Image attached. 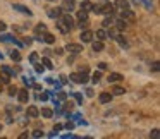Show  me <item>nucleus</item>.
<instances>
[{"instance_id": "nucleus-1", "label": "nucleus", "mask_w": 160, "mask_h": 139, "mask_svg": "<svg viewBox=\"0 0 160 139\" xmlns=\"http://www.w3.org/2000/svg\"><path fill=\"white\" fill-rule=\"evenodd\" d=\"M72 28H74V19L69 14H66V16L60 14V17H57V29L62 35H69Z\"/></svg>"}, {"instance_id": "nucleus-2", "label": "nucleus", "mask_w": 160, "mask_h": 139, "mask_svg": "<svg viewBox=\"0 0 160 139\" xmlns=\"http://www.w3.org/2000/svg\"><path fill=\"white\" fill-rule=\"evenodd\" d=\"M71 81H72V83H76V84H84L88 81V76L86 74L83 72V70H81V72H74V74H71Z\"/></svg>"}, {"instance_id": "nucleus-3", "label": "nucleus", "mask_w": 160, "mask_h": 139, "mask_svg": "<svg viewBox=\"0 0 160 139\" xmlns=\"http://www.w3.org/2000/svg\"><path fill=\"white\" fill-rule=\"evenodd\" d=\"M114 11H115L114 4H103V5H102V7H98V9H97V14L112 16V14H114Z\"/></svg>"}, {"instance_id": "nucleus-4", "label": "nucleus", "mask_w": 160, "mask_h": 139, "mask_svg": "<svg viewBox=\"0 0 160 139\" xmlns=\"http://www.w3.org/2000/svg\"><path fill=\"white\" fill-rule=\"evenodd\" d=\"M66 50H67L69 53H74V55H78V53L83 52V46H81L79 43H67Z\"/></svg>"}, {"instance_id": "nucleus-5", "label": "nucleus", "mask_w": 160, "mask_h": 139, "mask_svg": "<svg viewBox=\"0 0 160 139\" xmlns=\"http://www.w3.org/2000/svg\"><path fill=\"white\" fill-rule=\"evenodd\" d=\"M79 38H81V41L83 43H90L91 40H93V31H90V29H81V35H79Z\"/></svg>"}, {"instance_id": "nucleus-6", "label": "nucleus", "mask_w": 160, "mask_h": 139, "mask_svg": "<svg viewBox=\"0 0 160 139\" xmlns=\"http://www.w3.org/2000/svg\"><path fill=\"white\" fill-rule=\"evenodd\" d=\"M62 11H66V12H72L74 9H76V2L74 0H62Z\"/></svg>"}, {"instance_id": "nucleus-7", "label": "nucleus", "mask_w": 160, "mask_h": 139, "mask_svg": "<svg viewBox=\"0 0 160 139\" xmlns=\"http://www.w3.org/2000/svg\"><path fill=\"white\" fill-rule=\"evenodd\" d=\"M18 100L21 101V103H28V100H29V93H28V89H18Z\"/></svg>"}, {"instance_id": "nucleus-8", "label": "nucleus", "mask_w": 160, "mask_h": 139, "mask_svg": "<svg viewBox=\"0 0 160 139\" xmlns=\"http://www.w3.org/2000/svg\"><path fill=\"white\" fill-rule=\"evenodd\" d=\"M121 19H124L126 22L132 21V19H134V12H132L131 9H124V11H121Z\"/></svg>"}, {"instance_id": "nucleus-9", "label": "nucleus", "mask_w": 160, "mask_h": 139, "mask_svg": "<svg viewBox=\"0 0 160 139\" xmlns=\"http://www.w3.org/2000/svg\"><path fill=\"white\" fill-rule=\"evenodd\" d=\"M47 14H48V17L57 19V17H60V14H62V9L60 7H50L48 11H47Z\"/></svg>"}, {"instance_id": "nucleus-10", "label": "nucleus", "mask_w": 160, "mask_h": 139, "mask_svg": "<svg viewBox=\"0 0 160 139\" xmlns=\"http://www.w3.org/2000/svg\"><path fill=\"white\" fill-rule=\"evenodd\" d=\"M107 79H108V83H110V84H114V83L122 81V79H124V76H122V74H119V72H110V76H108Z\"/></svg>"}, {"instance_id": "nucleus-11", "label": "nucleus", "mask_w": 160, "mask_h": 139, "mask_svg": "<svg viewBox=\"0 0 160 139\" xmlns=\"http://www.w3.org/2000/svg\"><path fill=\"white\" fill-rule=\"evenodd\" d=\"M26 115H28L29 118H36L40 115V110L35 107V105H31V107H28V110H26Z\"/></svg>"}, {"instance_id": "nucleus-12", "label": "nucleus", "mask_w": 160, "mask_h": 139, "mask_svg": "<svg viewBox=\"0 0 160 139\" xmlns=\"http://www.w3.org/2000/svg\"><path fill=\"white\" fill-rule=\"evenodd\" d=\"M12 9H16L18 12H22V14H26V16H31L33 12L29 11L28 7H24V5H19V4H12Z\"/></svg>"}, {"instance_id": "nucleus-13", "label": "nucleus", "mask_w": 160, "mask_h": 139, "mask_svg": "<svg viewBox=\"0 0 160 139\" xmlns=\"http://www.w3.org/2000/svg\"><path fill=\"white\" fill-rule=\"evenodd\" d=\"M114 7H117L119 11H124V9H129V2L128 0H115Z\"/></svg>"}, {"instance_id": "nucleus-14", "label": "nucleus", "mask_w": 160, "mask_h": 139, "mask_svg": "<svg viewBox=\"0 0 160 139\" xmlns=\"http://www.w3.org/2000/svg\"><path fill=\"white\" fill-rule=\"evenodd\" d=\"M112 96H114L112 93H102L100 96H98V100H100V103L107 105V103H110V101H112Z\"/></svg>"}, {"instance_id": "nucleus-15", "label": "nucleus", "mask_w": 160, "mask_h": 139, "mask_svg": "<svg viewBox=\"0 0 160 139\" xmlns=\"http://www.w3.org/2000/svg\"><path fill=\"white\" fill-rule=\"evenodd\" d=\"M42 40H43L45 43H48V45H52V43L55 41V36H53V35H50V33H47V31H45V35L42 36Z\"/></svg>"}, {"instance_id": "nucleus-16", "label": "nucleus", "mask_w": 160, "mask_h": 139, "mask_svg": "<svg viewBox=\"0 0 160 139\" xmlns=\"http://www.w3.org/2000/svg\"><path fill=\"white\" fill-rule=\"evenodd\" d=\"M103 48H105V46H103V41H100V40H97V41H93V50H95V52H103Z\"/></svg>"}, {"instance_id": "nucleus-17", "label": "nucleus", "mask_w": 160, "mask_h": 139, "mask_svg": "<svg viewBox=\"0 0 160 139\" xmlns=\"http://www.w3.org/2000/svg\"><path fill=\"white\" fill-rule=\"evenodd\" d=\"M114 26L122 31V29H126V21H124V19H115V21H114Z\"/></svg>"}, {"instance_id": "nucleus-18", "label": "nucleus", "mask_w": 160, "mask_h": 139, "mask_svg": "<svg viewBox=\"0 0 160 139\" xmlns=\"http://www.w3.org/2000/svg\"><path fill=\"white\" fill-rule=\"evenodd\" d=\"M114 21H115V19L112 17V16H105V19H103V28H108V26H114Z\"/></svg>"}, {"instance_id": "nucleus-19", "label": "nucleus", "mask_w": 160, "mask_h": 139, "mask_svg": "<svg viewBox=\"0 0 160 139\" xmlns=\"http://www.w3.org/2000/svg\"><path fill=\"white\" fill-rule=\"evenodd\" d=\"M114 40H117V41H119V45H121V46H122V48H128V41H126V40H124V38H122V36H121V35H119V33H117V35H115V36H114Z\"/></svg>"}, {"instance_id": "nucleus-20", "label": "nucleus", "mask_w": 160, "mask_h": 139, "mask_svg": "<svg viewBox=\"0 0 160 139\" xmlns=\"http://www.w3.org/2000/svg\"><path fill=\"white\" fill-rule=\"evenodd\" d=\"M105 38H108V36H107V31H105V29H98V31H97V40L103 41Z\"/></svg>"}, {"instance_id": "nucleus-21", "label": "nucleus", "mask_w": 160, "mask_h": 139, "mask_svg": "<svg viewBox=\"0 0 160 139\" xmlns=\"http://www.w3.org/2000/svg\"><path fill=\"white\" fill-rule=\"evenodd\" d=\"M81 9H83V11H91V9H93V4H91L90 0H84L83 4H81Z\"/></svg>"}, {"instance_id": "nucleus-22", "label": "nucleus", "mask_w": 160, "mask_h": 139, "mask_svg": "<svg viewBox=\"0 0 160 139\" xmlns=\"http://www.w3.org/2000/svg\"><path fill=\"white\" fill-rule=\"evenodd\" d=\"M78 21H88V12L81 9V11L78 12Z\"/></svg>"}, {"instance_id": "nucleus-23", "label": "nucleus", "mask_w": 160, "mask_h": 139, "mask_svg": "<svg viewBox=\"0 0 160 139\" xmlns=\"http://www.w3.org/2000/svg\"><path fill=\"white\" fill-rule=\"evenodd\" d=\"M40 113H42V117H45V118H50L53 115V112L50 110V108H42V112H40Z\"/></svg>"}, {"instance_id": "nucleus-24", "label": "nucleus", "mask_w": 160, "mask_h": 139, "mask_svg": "<svg viewBox=\"0 0 160 139\" xmlns=\"http://www.w3.org/2000/svg\"><path fill=\"white\" fill-rule=\"evenodd\" d=\"M126 89L121 86H114V89H112V94H117V96H121V94H124Z\"/></svg>"}, {"instance_id": "nucleus-25", "label": "nucleus", "mask_w": 160, "mask_h": 139, "mask_svg": "<svg viewBox=\"0 0 160 139\" xmlns=\"http://www.w3.org/2000/svg\"><path fill=\"white\" fill-rule=\"evenodd\" d=\"M11 59L16 60V62H19V60H21V53H19L18 50H12V52H11Z\"/></svg>"}, {"instance_id": "nucleus-26", "label": "nucleus", "mask_w": 160, "mask_h": 139, "mask_svg": "<svg viewBox=\"0 0 160 139\" xmlns=\"http://www.w3.org/2000/svg\"><path fill=\"white\" fill-rule=\"evenodd\" d=\"M0 81H2L4 84H9V83H11V76H9V74H5V72H2V76H0Z\"/></svg>"}, {"instance_id": "nucleus-27", "label": "nucleus", "mask_w": 160, "mask_h": 139, "mask_svg": "<svg viewBox=\"0 0 160 139\" xmlns=\"http://www.w3.org/2000/svg\"><path fill=\"white\" fill-rule=\"evenodd\" d=\"M45 31H47V26L45 24H38L35 28V33H45Z\"/></svg>"}, {"instance_id": "nucleus-28", "label": "nucleus", "mask_w": 160, "mask_h": 139, "mask_svg": "<svg viewBox=\"0 0 160 139\" xmlns=\"http://www.w3.org/2000/svg\"><path fill=\"white\" fill-rule=\"evenodd\" d=\"M29 62H31V64H36V62H38V53L33 52L31 55H29Z\"/></svg>"}, {"instance_id": "nucleus-29", "label": "nucleus", "mask_w": 160, "mask_h": 139, "mask_svg": "<svg viewBox=\"0 0 160 139\" xmlns=\"http://www.w3.org/2000/svg\"><path fill=\"white\" fill-rule=\"evenodd\" d=\"M42 64H45V67H47V69H52V62H50V59H47V57H45V59H43L42 60Z\"/></svg>"}, {"instance_id": "nucleus-30", "label": "nucleus", "mask_w": 160, "mask_h": 139, "mask_svg": "<svg viewBox=\"0 0 160 139\" xmlns=\"http://www.w3.org/2000/svg\"><path fill=\"white\" fill-rule=\"evenodd\" d=\"M158 129H153V131H152V134H150V137H153V139H158L160 137V134H158Z\"/></svg>"}, {"instance_id": "nucleus-31", "label": "nucleus", "mask_w": 160, "mask_h": 139, "mask_svg": "<svg viewBox=\"0 0 160 139\" xmlns=\"http://www.w3.org/2000/svg\"><path fill=\"white\" fill-rule=\"evenodd\" d=\"M0 70H2V72H5V74H9V76H12V74H14L11 69H9V67H5V65H2V67H0Z\"/></svg>"}, {"instance_id": "nucleus-32", "label": "nucleus", "mask_w": 160, "mask_h": 139, "mask_svg": "<svg viewBox=\"0 0 160 139\" xmlns=\"http://www.w3.org/2000/svg\"><path fill=\"white\" fill-rule=\"evenodd\" d=\"M100 77H102L100 72H95L93 74V83H98V81H100Z\"/></svg>"}, {"instance_id": "nucleus-33", "label": "nucleus", "mask_w": 160, "mask_h": 139, "mask_svg": "<svg viewBox=\"0 0 160 139\" xmlns=\"http://www.w3.org/2000/svg\"><path fill=\"white\" fill-rule=\"evenodd\" d=\"M98 69H100V70H105V69H107V64H105V62H100V64H98Z\"/></svg>"}, {"instance_id": "nucleus-34", "label": "nucleus", "mask_w": 160, "mask_h": 139, "mask_svg": "<svg viewBox=\"0 0 160 139\" xmlns=\"http://www.w3.org/2000/svg\"><path fill=\"white\" fill-rule=\"evenodd\" d=\"M16 93H18V88H11V89H9V94H11V96H14Z\"/></svg>"}, {"instance_id": "nucleus-35", "label": "nucleus", "mask_w": 160, "mask_h": 139, "mask_svg": "<svg viewBox=\"0 0 160 139\" xmlns=\"http://www.w3.org/2000/svg\"><path fill=\"white\" fill-rule=\"evenodd\" d=\"M5 28H7V26H5V22L0 21V31H5Z\"/></svg>"}, {"instance_id": "nucleus-36", "label": "nucleus", "mask_w": 160, "mask_h": 139, "mask_svg": "<svg viewBox=\"0 0 160 139\" xmlns=\"http://www.w3.org/2000/svg\"><path fill=\"white\" fill-rule=\"evenodd\" d=\"M33 136H35V137H40V136H43V132L42 131H35V132H33Z\"/></svg>"}, {"instance_id": "nucleus-37", "label": "nucleus", "mask_w": 160, "mask_h": 139, "mask_svg": "<svg viewBox=\"0 0 160 139\" xmlns=\"http://www.w3.org/2000/svg\"><path fill=\"white\" fill-rule=\"evenodd\" d=\"M53 131H55V132H59V131H62V125H60V124H57V125H55V127H53Z\"/></svg>"}, {"instance_id": "nucleus-38", "label": "nucleus", "mask_w": 160, "mask_h": 139, "mask_svg": "<svg viewBox=\"0 0 160 139\" xmlns=\"http://www.w3.org/2000/svg\"><path fill=\"white\" fill-rule=\"evenodd\" d=\"M0 93H2V83H0Z\"/></svg>"}, {"instance_id": "nucleus-39", "label": "nucleus", "mask_w": 160, "mask_h": 139, "mask_svg": "<svg viewBox=\"0 0 160 139\" xmlns=\"http://www.w3.org/2000/svg\"><path fill=\"white\" fill-rule=\"evenodd\" d=\"M0 132H2V124H0Z\"/></svg>"}, {"instance_id": "nucleus-40", "label": "nucleus", "mask_w": 160, "mask_h": 139, "mask_svg": "<svg viewBox=\"0 0 160 139\" xmlns=\"http://www.w3.org/2000/svg\"><path fill=\"white\" fill-rule=\"evenodd\" d=\"M48 2H55V0H48Z\"/></svg>"}]
</instances>
